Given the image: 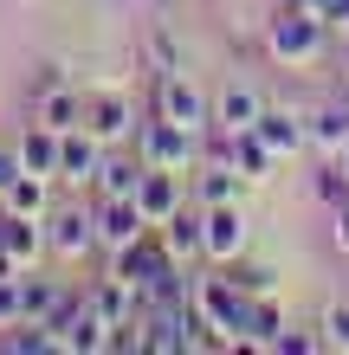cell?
I'll return each instance as SVG.
<instances>
[{
	"label": "cell",
	"mask_w": 349,
	"mask_h": 355,
	"mask_svg": "<svg viewBox=\"0 0 349 355\" xmlns=\"http://www.w3.org/2000/svg\"><path fill=\"white\" fill-rule=\"evenodd\" d=\"M330 52V19L311 13V7H291V0H278L272 13H265V58L272 65H317V58Z\"/></svg>",
	"instance_id": "obj_1"
},
{
	"label": "cell",
	"mask_w": 349,
	"mask_h": 355,
	"mask_svg": "<svg viewBox=\"0 0 349 355\" xmlns=\"http://www.w3.org/2000/svg\"><path fill=\"white\" fill-rule=\"evenodd\" d=\"M188 297H194L201 317H207L214 343H220V349H233V343H239V323H246V304H253V297L233 284V271H227V265L188 271Z\"/></svg>",
	"instance_id": "obj_2"
},
{
	"label": "cell",
	"mask_w": 349,
	"mask_h": 355,
	"mask_svg": "<svg viewBox=\"0 0 349 355\" xmlns=\"http://www.w3.org/2000/svg\"><path fill=\"white\" fill-rule=\"evenodd\" d=\"M110 271H117L123 284H136V291H155V284H169L175 271H188V265L169 252L162 226H149L142 239H130V245H117V252H110Z\"/></svg>",
	"instance_id": "obj_3"
},
{
	"label": "cell",
	"mask_w": 349,
	"mask_h": 355,
	"mask_svg": "<svg viewBox=\"0 0 349 355\" xmlns=\"http://www.w3.org/2000/svg\"><path fill=\"white\" fill-rule=\"evenodd\" d=\"M46 252L58 265H85L97 252V214H91V200H58L46 214Z\"/></svg>",
	"instance_id": "obj_4"
},
{
	"label": "cell",
	"mask_w": 349,
	"mask_h": 355,
	"mask_svg": "<svg viewBox=\"0 0 349 355\" xmlns=\"http://www.w3.org/2000/svg\"><path fill=\"white\" fill-rule=\"evenodd\" d=\"M136 155L149 162V168H181L188 175L194 162H201V136L194 130H181V123H169V116H142L136 123Z\"/></svg>",
	"instance_id": "obj_5"
},
{
	"label": "cell",
	"mask_w": 349,
	"mask_h": 355,
	"mask_svg": "<svg viewBox=\"0 0 349 355\" xmlns=\"http://www.w3.org/2000/svg\"><path fill=\"white\" fill-rule=\"evenodd\" d=\"M155 110L169 123H181V130H194V136L214 130V91H201L188 71H162L155 78Z\"/></svg>",
	"instance_id": "obj_6"
},
{
	"label": "cell",
	"mask_w": 349,
	"mask_h": 355,
	"mask_svg": "<svg viewBox=\"0 0 349 355\" xmlns=\"http://www.w3.org/2000/svg\"><path fill=\"white\" fill-rule=\"evenodd\" d=\"M253 252V214L246 200H227V207H207V233H201V265H233Z\"/></svg>",
	"instance_id": "obj_7"
},
{
	"label": "cell",
	"mask_w": 349,
	"mask_h": 355,
	"mask_svg": "<svg viewBox=\"0 0 349 355\" xmlns=\"http://www.w3.org/2000/svg\"><path fill=\"white\" fill-rule=\"evenodd\" d=\"M91 214H97V252L104 259L149 233V214L136 207V194H91Z\"/></svg>",
	"instance_id": "obj_8"
},
{
	"label": "cell",
	"mask_w": 349,
	"mask_h": 355,
	"mask_svg": "<svg viewBox=\"0 0 349 355\" xmlns=\"http://www.w3.org/2000/svg\"><path fill=\"white\" fill-rule=\"evenodd\" d=\"M136 103L123 97V91H91L85 97V130L104 142V149H123V142H136Z\"/></svg>",
	"instance_id": "obj_9"
},
{
	"label": "cell",
	"mask_w": 349,
	"mask_h": 355,
	"mask_svg": "<svg viewBox=\"0 0 349 355\" xmlns=\"http://www.w3.org/2000/svg\"><path fill=\"white\" fill-rule=\"evenodd\" d=\"M259 110H265V91H259V85H246V78H227V85L214 91V130H227V136L253 130Z\"/></svg>",
	"instance_id": "obj_10"
},
{
	"label": "cell",
	"mask_w": 349,
	"mask_h": 355,
	"mask_svg": "<svg viewBox=\"0 0 349 355\" xmlns=\"http://www.w3.org/2000/svg\"><path fill=\"white\" fill-rule=\"evenodd\" d=\"M188 194L201 207H227V200H246V175L233 168V162H214V155H201L194 168H188Z\"/></svg>",
	"instance_id": "obj_11"
},
{
	"label": "cell",
	"mask_w": 349,
	"mask_h": 355,
	"mask_svg": "<svg viewBox=\"0 0 349 355\" xmlns=\"http://www.w3.org/2000/svg\"><path fill=\"white\" fill-rule=\"evenodd\" d=\"M97 162H104V142H97L85 123L65 130V142H58V187H91L97 181Z\"/></svg>",
	"instance_id": "obj_12"
},
{
	"label": "cell",
	"mask_w": 349,
	"mask_h": 355,
	"mask_svg": "<svg viewBox=\"0 0 349 355\" xmlns=\"http://www.w3.org/2000/svg\"><path fill=\"white\" fill-rule=\"evenodd\" d=\"M181 200H188V175H181V168H142V181H136V207L149 214V226H162Z\"/></svg>",
	"instance_id": "obj_13"
},
{
	"label": "cell",
	"mask_w": 349,
	"mask_h": 355,
	"mask_svg": "<svg viewBox=\"0 0 349 355\" xmlns=\"http://www.w3.org/2000/svg\"><path fill=\"white\" fill-rule=\"evenodd\" d=\"M253 130L278 149V162H291L298 149H311V130H304V110H291V103H265Z\"/></svg>",
	"instance_id": "obj_14"
},
{
	"label": "cell",
	"mask_w": 349,
	"mask_h": 355,
	"mask_svg": "<svg viewBox=\"0 0 349 355\" xmlns=\"http://www.w3.org/2000/svg\"><path fill=\"white\" fill-rule=\"evenodd\" d=\"M201 233H207V207H201L194 194L162 220V239H169V252H175L181 265H201Z\"/></svg>",
	"instance_id": "obj_15"
},
{
	"label": "cell",
	"mask_w": 349,
	"mask_h": 355,
	"mask_svg": "<svg viewBox=\"0 0 349 355\" xmlns=\"http://www.w3.org/2000/svg\"><path fill=\"white\" fill-rule=\"evenodd\" d=\"M58 142H65V130H52V123H26V130L13 136V149H19V168L26 175H46V181H58Z\"/></svg>",
	"instance_id": "obj_16"
},
{
	"label": "cell",
	"mask_w": 349,
	"mask_h": 355,
	"mask_svg": "<svg viewBox=\"0 0 349 355\" xmlns=\"http://www.w3.org/2000/svg\"><path fill=\"white\" fill-rule=\"evenodd\" d=\"M149 162L136 155V142H123V149H104V162H97V181H91V194H136V181Z\"/></svg>",
	"instance_id": "obj_17"
},
{
	"label": "cell",
	"mask_w": 349,
	"mask_h": 355,
	"mask_svg": "<svg viewBox=\"0 0 349 355\" xmlns=\"http://www.w3.org/2000/svg\"><path fill=\"white\" fill-rule=\"evenodd\" d=\"M304 130H311V149L317 155H343V142H349V97L304 110Z\"/></svg>",
	"instance_id": "obj_18"
},
{
	"label": "cell",
	"mask_w": 349,
	"mask_h": 355,
	"mask_svg": "<svg viewBox=\"0 0 349 355\" xmlns=\"http://www.w3.org/2000/svg\"><path fill=\"white\" fill-rule=\"evenodd\" d=\"M58 297H65V278H46V271H19V317H33V323H46L52 310H58Z\"/></svg>",
	"instance_id": "obj_19"
},
{
	"label": "cell",
	"mask_w": 349,
	"mask_h": 355,
	"mask_svg": "<svg viewBox=\"0 0 349 355\" xmlns=\"http://www.w3.org/2000/svg\"><path fill=\"white\" fill-rule=\"evenodd\" d=\"M0 245L13 252L19 271L39 265V259H46V220H19V214H7V226H0Z\"/></svg>",
	"instance_id": "obj_20"
},
{
	"label": "cell",
	"mask_w": 349,
	"mask_h": 355,
	"mask_svg": "<svg viewBox=\"0 0 349 355\" xmlns=\"http://www.w3.org/2000/svg\"><path fill=\"white\" fill-rule=\"evenodd\" d=\"M278 329H284L278 297H253V304H246V323H239V343H233V349H272Z\"/></svg>",
	"instance_id": "obj_21"
},
{
	"label": "cell",
	"mask_w": 349,
	"mask_h": 355,
	"mask_svg": "<svg viewBox=\"0 0 349 355\" xmlns=\"http://www.w3.org/2000/svg\"><path fill=\"white\" fill-rule=\"evenodd\" d=\"M52 187L58 181H46V175H19L0 200H7V214H19V220H46L52 214Z\"/></svg>",
	"instance_id": "obj_22"
},
{
	"label": "cell",
	"mask_w": 349,
	"mask_h": 355,
	"mask_svg": "<svg viewBox=\"0 0 349 355\" xmlns=\"http://www.w3.org/2000/svg\"><path fill=\"white\" fill-rule=\"evenodd\" d=\"M33 116L52 123V130H78V123H85V91H78V85H58L46 97H33Z\"/></svg>",
	"instance_id": "obj_23"
},
{
	"label": "cell",
	"mask_w": 349,
	"mask_h": 355,
	"mask_svg": "<svg viewBox=\"0 0 349 355\" xmlns=\"http://www.w3.org/2000/svg\"><path fill=\"white\" fill-rule=\"evenodd\" d=\"M311 200L323 207V214L349 200V168H343V155H323V162H317V175H311Z\"/></svg>",
	"instance_id": "obj_24"
},
{
	"label": "cell",
	"mask_w": 349,
	"mask_h": 355,
	"mask_svg": "<svg viewBox=\"0 0 349 355\" xmlns=\"http://www.w3.org/2000/svg\"><path fill=\"white\" fill-rule=\"evenodd\" d=\"M142 52H149V71H155V78H162V71H188V58H181V46H175V33L162 26V19H155L149 33H142Z\"/></svg>",
	"instance_id": "obj_25"
},
{
	"label": "cell",
	"mask_w": 349,
	"mask_h": 355,
	"mask_svg": "<svg viewBox=\"0 0 349 355\" xmlns=\"http://www.w3.org/2000/svg\"><path fill=\"white\" fill-rule=\"evenodd\" d=\"M233 284L246 291V297H278V265H265V259H233Z\"/></svg>",
	"instance_id": "obj_26"
},
{
	"label": "cell",
	"mask_w": 349,
	"mask_h": 355,
	"mask_svg": "<svg viewBox=\"0 0 349 355\" xmlns=\"http://www.w3.org/2000/svg\"><path fill=\"white\" fill-rule=\"evenodd\" d=\"M317 343H323V349H337V355H349V304H323V317H317Z\"/></svg>",
	"instance_id": "obj_27"
},
{
	"label": "cell",
	"mask_w": 349,
	"mask_h": 355,
	"mask_svg": "<svg viewBox=\"0 0 349 355\" xmlns=\"http://www.w3.org/2000/svg\"><path fill=\"white\" fill-rule=\"evenodd\" d=\"M311 349H323V343H317V329H298V323H284L278 336H272V355H311Z\"/></svg>",
	"instance_id": "obj_28"
},
{
	"label": "cell",
	"mask_w": 349,
	"mask_h": 355,
	"mask_svg": "<svg viewBox=\"0 0 349 355\" xmlns=\"http://www.w3.org/2000/svg\"><path fill=\"white\" fill-rule=\"evenodd\" d=\"M58 85H71V78H65V65H58V58H39V65H33V78H26V97H46V91H58Z\"/></svg>",
	"instance_id": "obj_29"
},
{
	"label": "cell",
	"mask_w": 349,
	"mask_h": 355,
	"mask_svg": "<svg viewBox=\"0 0 349 355\" xmlns=\"http://www.w3.org/2000/svg\"><path fill=\"white\" fill-rule=\"evenodd\" d=\"M330 245L349 259V200H343V207H330Z\"/></svg>",
	"instance_id": "obj_30"
},
{
	"label": "cell",
	"mask_w": 349,
	"mask_h": 355,
	"mask_svg": "<svg viewBox=\"0 0 349 355\" xmlns=\"http://www.w3.org/2000/svg\"><path fill=\"white\" fill-rule=\"evenodd\" d=\"M19 175H26V168H19V149H13V142H0V194H7Z\"/></svg>",
	"instance_id": "obj_31"
},
{
	"label": "cell",
	"mask_w": 349,
	"mask_h": 355,
	"mask_svg": "<svg viewBox=\"0 0 349 355\" xmlns=\"http://www.w3.org/2000/svg\"><path fill=\"white\" fill-rule=\"evenodd\" d=\"M317 13L330 19V33H337V19H349V0H317Z\"/></svg>",
	"instance_id": "obj_32"
},
{
	"label": "cell",
	"mask_w": 349,
	"mask_h": 355,
	"mask_svg": "<svg viewBox=\"0 0 349 355\" xmlns=\"http://www.w3.org/2000/svg\"><path fill=\"white\" fill-rule=\"evenodd\" d=\"M337 39H343V46H349V19H337Z\"/></svg>",
	"instance_id": "obj_33"
},
{
	"label": "cell",
	"mask_w": 349,
	"mask_h": 355,
	"mask_svg": "<svg viewBox=\"0 0 349 355\" xmlns=\"http://www.w3.org/2000/svg\"><path fill=\"white\" fill-rule=\"evenodd\" d=\"M291 7H311V13H317V0H291Z\"/></svg>",
	"instance_id": "obj_34"
},
{
	"label": "cell",
	"mask_w": 349,
	"mask_h": 355,
	"mask_svg": "<svg viewBox=\"0 0 349 355\" xmlns=\"http://www.w3.org/2000/svg\"><path fill=\"white\" fill-rule=\"evenodd\" d=\"M343 168H349V142H343Z\"/></svg>",
	"instance_id": "obj_35"
},
{
	"label": "cell",
	"mask_w": 349,
	"mask_h": 355,
	"mask_svg": "<svg viewBox=\"0 0 349 355\" xmlns=\"http://www.w3.org/2000/svg\"><path fill=\"white\" fill-rule=\"evenodd\" d=\"M343 58H349V46H343Z\"/></svg>",
	"instance_id": "obj_36"
}]
</instances>
